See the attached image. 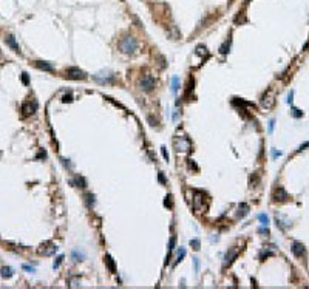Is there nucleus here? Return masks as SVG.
I'll use <instances>...</instances> for the list:
<instances>
[{
	"mask_svg": "<svg viewBox=\"0 0 309 289\" xmlns=\"http://www.w3.org/2000/svg\"><path fill=\"white\" fill-rule=\"evenodd\" d=\"M136 48H138V43H136V39L133 37V36H124V37L121 39L119 42V50L125 54H131L136 51Z\"/></svg>",
	"mask_w": 309,
	"mask_h": 289,
	"instance_id": "1",
	"label": "nucleus"
},
{
	"mask_svg": "<svg viewBox=\"0 0 309 289\" xmlns=\"http://www.w3.org/2000/svg\"><path fill=\"white\" fill-rule=\"evenodd\" d=\"M22 111L25 116H30V114H34L37 111V102L34 101V99H28V101H25L22 104Z\"/></svg>",
	"mask_w": 309,
	"mask_h": 289,
	"instance_id": "2",
	"label": "nucleus"
},
{
	"mask_svg": "<svg viewBox=\"0 0 309 289\" xmlns=\"http://www.w3.org/2000/svg\"><path fill=\"white\" fill-rule=\"evenodd\" d=\"M67 77H68V79H76V80H79V79H85L87 74H85V71H82L80 68L70 67V68L67 70Z\"/></svg>",
	"mask_w": 309,
	"mask_h": 289,
	"instance_id": "3",
	"label": "nucleus"
},
{
	"mask_svg": "<svg viewBox=\"0 0 309 289\" xmlns=\"http://www.w3.org/2000/svg\"><path fill=\"white\" fill-rule=\"evenodd\" d=\"M139 85H141V88L144 90V91H147V93H150L152 90L154 88V79L152 77V76H144L141 80H139Z\"/></svg>",
	"mask_w": 309,
	"mask_h": 289,
	"instance_id": "4",
	"label": "nucleus"
},
{
	"mask_svg": "<svg viewBox=\"0 0 309 289\" xmlns=\"http://www.w3.org/2000/svg\"><path fill=\"white\" fill-rule=\"evenodd\" d=\"M94 79L97 80L99 84H108L114 79V74H111L110 71H101V73H96Z\"/></svg>",
	"mask_w": 309,
	"mask_h": 289,
	"instance_id": "5",
	"label": "nucleus"
},
{
	"mask_svg": "<svg viewBox=\"0 0 309 289\" xmlns=\"http://www.w3.org/2000/svg\"><path fill=\"white\" fill-rule=\"evenodd\" d=\"M238 249H235V247H230L229 250H227V254L224 257V267H227L229 264H232V261L238 257Z\"/></svg>",
	"mask_w": 309,
	"mask_h": 289,
	"instance_id": "6",
	"label": "nucleus"
},
{
	"mask_svg": "<svg viewBox=\"0 0 309 289\" xmlns=\"http://www.w3.org/2000/svg\"><path fill=\"white\" fill-rule=\"evenodd\" d=\"M5 42H6L8 47H11L16 53H20V47H19V43L16 42V37H14L13 34H8L6 37H5Z\"/></svg>",
	"mask_w": 309,
	"mask_h": 289,
	"instance_id": "7",
	"label": "nucleus"
},
{
	"mask_svg": "<svg viewBox=\"0 0 309 289\" xmlns=\"http://www.w3.org/2000/svg\"><path fill=\"white\" fill-rule=\"evenodd\" d=\"M287 198H289V195L286 193V190L283 187H278L274 193V201H286Z\"/></svg>",
	"mask_w": 309,
	"mask_h": 289,
	"instance_id": "8",
	"label": "nucleus"
},
{
	"mask_svg": "<svg viewBox=\"0 0 309 289\" xmlns=\"http://www.w3.org/2000/svg\"><path fill=\"white\" fill-rule=\"evenodd\" d=\"M178 144V150H190L192 149V144H190V141L184 136H179V139L176 141Z\"/></svg>",
	"mask_w": 309,
	"mask_h": 289,
	"instance_id": "9",
	"label": "nucleus"
},
{
	"mask_svg": "<svg viewBox=\"0 0 309 289\" xmlns=\"http://www.w3.org/2000/svg\"><path fill=\"white\" fill-rule=\"evenodd\" d=\"M290 249H292V254L295 257H298V258L305 255V247H303V244H300V243H294Z\"/></svg>",
	"mask_w": 309,
	"mask_h": 289,
	"instance_id": "10",
	"label": "nucleus"
},
{
	"mask_svg": "<svg viewBox=\"0 0 309 289\" xmlns=\"http://www.w3.org/2000/svg\"><path fill=\"white\" fill-rule=\"evenodd\" d=\"M34 65L37 67L39 70H45V71H53V70H54L51 64H48V62H43V60H36Z\"/></svg>",
	"mask_w": 309,
	"mask_h": 289,
	"instance_id": "11",
	"label": "nucleus"
},
{
	"mask_svg": "<svg viewBox=\"0 0 309 289\" xmlns=\"http://www.w3.org/2000/svg\"><path fill=\"white\" fill-rule=\"evenodd\" d=\"M104 260H105V264H107V267L110 269V272H116V266H114V261H113V258L110 257V255H105L104 257Z\"/></svg>",
	"mask_w": 309,
	"mask_h": 289,
	"instance_id": "12",
	"label": "nucleus"
},
{
	"mask_svg": "<svg viewBox=\"0 0 309 289\" xmlns=\"http://www.w3.org/2000/svg\"><path fill=\"white\" fill-rule=\"evenodd\" d=\"M249 213V207H247V204H240L238 206V212H237V215H238V218H243V216H246Z\"/></svg>",
	"mask_w": 309,
	"mask_h": 289,
	"instance_id": "13",
	"label": "nucleus"
},
{
	"mask_svg": "<svg viewBox=\"0 0 309 289\" xmlns=\"http://www.w3.org/2000/svg\"><path fill=\"white\" fill-rule=\"evenodd\" d=\"M43 247V246H42ZM57 250V246L56 244H53V243H50V247H43V249H40V252L43 255H51V254H54V252Z\"/></svg>",
	"mask_w": 309,
	"mask_h": 289,
	"instance_id": "14",
	"label": "nucleus"
},
{
	"mask_svg": "<svg viewBox=\"0 0 309 289\" xmlns=\"http://www.w3.org/2000/svg\"><path fill=\"white\" fill-rule=\"evenodd\" d=\"M13 274H14V270H13V267H2L0 269V275H2L3 278H10V277H13Z\"/></svg>",
	"mask_w": 309,
	"mask_h": 289,
	"instance_id": "15",
	"label": "nucleus"
},
{
	"mask_svg": "<svg viewBox=\"0 0 309 289\" xmlns=\"http://www.w3.org/2000/svg\"><path fill=\"white\" fill-rule=\"evenodd\" d=\"M229 48H230V39H227V40L221 45V47H220V53H221V54H226L227 51H229Z\"/></svg>",
	"mask_w": 309,
	"mask_h": 289,
	"instance_id": "16",
	"label": "nucleus"
},
{
	"mask_svg": "<svg viewBox=\"0 0 309 289\" xmlns=\"http://www.w3.org/2000/svg\"><path fill=\"white\" fill-rule=\"evenodd\" d=\"M71 257L74 258V261H80V260H82L85 255L82 254V252H79V250H76V249H74V250L71 252Z\"/></svg>",
	"mask_w": 309,
	"mask_h": 289,
	"instance_id": "17",
	"label": "nucleus"
},
{
	"mask_svg": "<svg viewBox=\"0 0 309 289\" xmlns=\"http://www.w3.org/2000/svg\"><path fill=\"white\" fill-rule=\"evenodd\" d=\"M178 88H179V79L175 76L173 79H172V91L176 93V91H178Z\"/></svg>",
	"mask_w": 309,
	"mask_h": 289,
	"instance_id": "18",
	"label": "nucleus"
},
{
	"mask_svg": "<svg viewBox=\"0 0 309 289\" xmlns=\"http://www.w3.org/2000/svg\"><path fill=\"white\" fill-rule=\"evenodd\" d=\"M173 249H175V237H172L170 241H169V255H167V261H169V258H170V255H172V252H173Z\"/></svg>",
	"mask_w": 309,
	"mask_h": 289,
	"instance_id": "19",
	"label": "nucleus"
},
{
	"mask_svg": "<svg viewBox=\"0 0 309 289\" xmlns=\"http://www.w3.org/2000/svg\"><path fill=\"white\" fill-rule=\"evenodd\" d=\"M258 220L261 221V226H267V224H269V218H267L266 213H260V215H258Z\"/></svg>",
	"mask_w": 309,
	"mask_h": 289,
	"instance_id": "20",
	"label": "nucleus"
},
{
	"mask_svg": "<svg viewBox=\"0 0 309 289\" xmlns=\"http://www.w3.org/2000/svg\"><path fill=\"white\" fill-rule=\"evenodd\" d=\"M62 261H63V255H59L56 260H54V263H53V267H54V269H57V267L60 266V263H62Z\"/></svg>",
	"mask_w": 309,
	"mask_h": 289,
	"instance_id": "21",
	"label": "nucleus"
},
{
	"mask_svg": "<svg viewBox=\"0 0 309 289\" xmlns=\"http://www.w3.org/2000/svg\"><path fill=\"white\" fill-rule=\"evenodd\" d=\"M190 246H192L195 250H199V240H198V238L190 240Z\"/></svg>",
	"mask_w": 309,
	"mask_h": 289,
	"instance_id": "22",
	"label": "nucleus"
},
{
	"mask_svg": "<svg viewBox=\"0 0 309 289\" xmlns=\"http://www.w3.org/2000/svg\"><path fill=\"white\" fill-rule=\"evenodd\" d=\"M184 257H186V249H184V247H181V249H179V252H178V257H176V263H178V261H181Z\"/></svg>",
	"mask_w": 309,
	"mask_h": 289,
	"instance_id": "23",
	"label": "nucleus"
},
{
	"mask_svg": "<svg viewBox=\"0 0 309 289\" xmlns=\"http://www.w3.org/2000/svg\"><path fill=\"white\" fill-rule=\"evenodd\" d=\"M87 204H88V207H93V204H94V196L93 195H87Z\"/></svg>",
	"mask_w": 309,
	"mask_h": 289,
	"instance_id": "24",
	"label": "nucleus"
},
{
	"mask_svg": "<svg viewBox=\"0 0 309 289\" xmlns=\"http://www.w3.org/2000/svg\"><path fill=\"white\" fill-rule=\"evenodd\" d=\"M274 125H275V121H274V119H270V121H269V124H267V131H269V133L274 131Z\"/></svg>",
	"mask_w": 309,
	"mask_h": 289,
	"instance_id": "25",
	"label": "nucleus"
},
{
	"mask_svg": "<svg viewBox=\"0 0 309 289\" xmlns=\"http://www.w3.org/2000/svg\"><path fill=\"white\" fill-rule=\"evenodd\" d=\"M76 181H77V187H85V181H84V178H80V176H76Z\"/></svg>",
	"mask_w": 309,
	"mask_h": 289,
	"instance_id": "26",
	"label": "nucleus"
},
{
	"mask_svg": "<svg viewBox=\"0 0 309 289\" xmlns=\"http://www.w3.org/2000/svg\"><path fill=\"white\" fill-rule=\"evenodd\" d=\"M161 153H162V156H164V159L169 161V153L166 152V147H161Z\"/></svg>",
	"mask_w": 309,
	"mask_h": 289,
	"instance_id": "27",
	"label": "nucleus"
},
{
	"mask_svg": "<svg viewBox=\"0 0 309 289\" xmlns=\"http://www.w3.org/2000/svg\"><path fill=\"white\" fill-rule=\"evenodd\" d=\"M70 283H71L70 286H73V288H76V286H79V280H77V278H73V280H71Z\"/></svg>",
	"mask_w": 309,
	"mask_h": 289,
	"instance_id": "28",
	"label": "nucleus"
},
{
	"mask_svg": "<svg viewBox=\"0 0 309 289\" xmlns=\"http://www.w3.org/2000/svg\"><path fill=\"white\" fill-rule=\"evenodd\" d=\"M71 99H73V97H71V94H67V96H63L62 101H63V102H71Z\"/></svg>",
	"mask_w": 309,
	"mask_h": 289,
	"instance_id": "29",
	"label": "nucleus"
},
{
	"mask_svg": "<svg viewBox=\"0 0 309 289\" xmlns=\"http://www.w3.org/2000/svg\"><path fill=\"white\" fill-rule=\"evenodd\" d=\"M193 263H195V270L198 272V270H199V261H198V258H193Z\"/></svg>",
	"mask_w": 309,
	"mask_h": 289,
	"instance_id": "30",
	"label": "nucleus"
},
{
	"mask_svg": "<svg viewBox=\"0 0 309 289\" xmlns=\"http://www.w3.org/2000/svg\"><path fill=\"white\" fill-rule=\"evenodd\" d=\"M23 269L28 270V272H34V267H31V266H28V264H23Z\"/></svg>",
	"mask_w": 309,
	"mask_h": 289,
	"instance_id": "31",
	"label": "nucleus"
},
{
	"mask_svg": "<svg viewBox=\"0 0 309 289\" xmlns=\"http://www.w3.org/2000/svg\"><path fill=\"white\" fill-rule=\"evenodd\" d=\"M303 113H300V110H297V108H294V116L295 118H300V116H302Z\"/></svg>",
	"mask_w": 309,
	"mask_h": 289,
	"instance_id": "32",
	"label": "nucleus"
},
{
	"mask_svg": "<svg viewBox=\"0 0 309 289\" xmlns=\"http://www.w3.org/2000/svg\"><path fill=\"white\" fill-rule=\"evenodd\" d=\"M292 96H294V93H292V91H290V93L287 94V102H289V104H292Z\"/></svg>",
	"mask_w": 309,
	"mask_h": 289,
	"instance_id": "33",
	"label": "nucleus"
},
{
	"mask_svg": "<svg viewBox=\"0 0 309 289\" xmlns=\"http://www.w3.org/2000/svg\"><path fill=\"white\" fill-rule=\"evenodd\" d=\"M22 79H23V82H25V84H28V74H26V73H23Z\"/></svg>",
	"mask_w": 309,
	"mask_h": 289,
	"instance_id": "34",
	"label": "nucleus"
}]
</instances>
